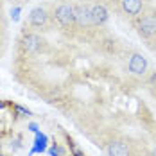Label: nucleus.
Instances as JSON below:
<instances>
[{
	"mask_svg": "<svg viewBox=\"0 0 156 156\" xmlns=\"http://www.w3.org/2000/svg\"><path fill=\"white\" fill-rule=\"evenodd\" d=\"M29 127H31V131H34V133H38V126H36V124H31Z\"/></svg>",
	"mask_w": 156,
	"mask_h": 156,
	"instance_id": "ddd939ff",
	"label": "nucleus"
},
{
	"mask_svg": "<svg viewBox=\"0 0 156 156\" xmlns=\"http://www.w3.org/2000/svg\"><path fill=\"white\" fill-rule=\"evenodd\" d=\"M43 47H45V41H43V38L38 36V34H27V36H23V40H22V48H23L25 52H29V54L41 52Z\"/></svg>",
	"mask_w": 156,
	"mask_h": 156,
	"instance_id": "0eeeda50",
	"label": "nucleus"
},
{
	"mask_svg": "<svg viewBox=\"0 0 156 156\" xmlns=\"http://www.w3.org/2000/svg\"><path fill=\"white\" fill-rule=\"evenodd\" d=\"M74 9H76V27H79V29H90V27H94L90 4H76Z\"/></svg>",
	"mask_w": 156,
	"mask_h": 156,
	"instance_id": "20e7f679",
	"label": "nucleus"
},
{
	"mask_svg": "<svg viewBox=\"0 0 156 156\" xmlns=\"http://www.w3.org/2000/svg\"><path fill=\"white\" fill-rule=\"evenodd\" d=\"M147 68H149V61H147V58H145L144 54L133 52V54L129 56V61H127V70H129V74H133V76H145Z\"/></svg>",
	"mask_w": 156,
	"mask_h": 156,
	"instance_id": "7ed1b4c3",
	"label": "nucleus"
},
{
	"mask_svg": "<svg viewBox=\"0 0 156 156\" xmlns=\"http://www.w3.org/2000/svg\"><path fill=\"white\" fill-rule=\"evenodd\" d=\"M136 31L140 38H153L156 36V11H147V13H142L140 20L136 23Z\"/></svg>",
	"mask_w": 156,
	"mask_h": 156,
	"instance_id": "f03ea898",
	"label": "nucleus"
},
{
	"mask_svg": "<svg viewBox=\"0 0 156 156\" xmlns=\"http://www.w3.org/2000/svg\"><path fill=\"white\" fill-rule=\"evenodd\" d=\"M70 145H72V149H74V154H76V156H83V154H81V151H79L77 147H76V145L72 144V142H70Z\"/></svg>",
	"mask_w": 156,
	"mask_h": 156,
	"instance_id": "f8f14e48",
	"label": "nucleus"
},
{
	"mask_svg": "<svg viewBox=\"0 0 156 156\" xmlns=\"http://www.w3.org/2000/svg\"><path fill=\"white\" fill-rule=\"evenodd\" d=\"M153 156H156V149H154V151H153Z\"/></svg>",
	"mask_w": 156,
	"mask_h": 156,
	"instance_id": "2eb2a0df",
	"label": "nucleus"
},
{
	"mask_svg": "<svg viewBox=\"0 0 156 156\" xmlns=\"http://www.w3.org/2000/svg\"><path fill=\"white\" fill-rule=\"evenodd\" d=\"M106 153L108 156H131V147L126 144V142H111L108 147H106Z\"/></svg>",
	"mask_w": 156,
	"mask_h": 156,
	"instance_id": "1a4fd4ad",
	"label": "nucleus"
},
{
	"mask_svg": "<svg viewBox=\"0 0 156 156\" xmlns=\"http://www.w3.org/2000/svg\"><path fill=\"white\" fill-rule=\"evenodd\" d=\"M2 106H4V102H0V108H2Z\"/></svg>",
	"mask_w": 156,
	"mask_h": 156,
	"instance_id": "dca6fc26",
	"label": "nucleus"
},
{
	"mask_svg": "<svg viewBox=\"0 0 156 156\" xmlns=\"http://www.w3.org/2000/svg\"><path fill=\"white\" fill-rule=\"evenodd\" d=\"M48 153H50V156H63V154H65V151H63L59 145H56V144L48 149Z\"/></svg>",
	"mask_w": 156,
	"mask_h": 156,
	"instance_id": "9b49d317",
	"label": "nucleus"
},
{
	"mask_svg": "<svg viewBox=\"0 0 156 156\" xmlns=\"http://www.w3.org/2000/svg\"><path fill=\"white\" fill-rule=\"evenodd\" d=\"M52 18L61 29H74L76 27V9L68 2H61L59 5H56L52 11Z\"/></svg>",
	"mask_w": 156,
	"mask_h": 156,
	"instance_id": "f257e3e1",
	"label": "nucleus"
},
{
	"mask_svg": "<svg viewBox=\"0 0 156 156\" xmlns=\"http://www.w3.org/2000/svg\"><path fill=\"white\" fill-rule=\"evenodd\" d=\"M2 23H4V16H2V11H0V27H2Z\"/></svg>",
	"mask_w": 156,
	"mask_h": 156,
	"instance_id": "4468645a",
	"label": "nucleus"
},
{
	"mask_svg": "<svg viewBox=\"0 0 156 156\" xmlns=\"http://www.w3.org/2000/svg\"><path fill=\"white\" fill-rule=\"evenodd\" d=\"M48 23H50V15H48V11L45 7L38 5V7H34L31 11V15H29V25H31L32 29H47Z\"/></svg>",
	"mask_w": 156,
	"mask_h": 156,
	"instance_id": "39448f33",
	"label": "nucleus"
},
{
	"mask_svg": "<svg viewBox=\"0 0 156 156\" xmlns=\"http://www.w3.org/2000/svg\"><path fill=\"white\" fill-rule=\"evenodd\" d=\"M90 11H92L94 27H99V25L106 23V20H108V9H106L102 4H92V5H90Z\"/></svg>",
	"mask_w": 156,
	"mask_h": 156,
	"instance_id": "6e6552de",
	"label": "nucleus"
},
{
	"mask_svg": "<svg viewBox=\"0 0 156 156\" xmlns=\"http://www.w3.org/2000/svg\"><path fill=\"white\" fill-rule=\"evenodd\" d=\"M120 11L129 18H138L144 13V0H119Z\"/></svg>",
	"mask_w": 156,
	"mask_h": 156,
	"instance_id": "423d86ee",
	"label": "nucleus"
},
{
	"mask_svg": "<svg viewBox=\"0 0 156 156\" xmlns=\"http://www.w3.org/2000/svg\"><path fill=\"white\" fill-rule=\"evenodd\" d=\"M47 149V135L43 133H36V142H34V149L32 153H43Z\"/></svg>",
	"mask_w": 156,
	"mask_h": 156,
	"instance_id": "9d476101",
	"label": "nucleus"
}]
</instances>
